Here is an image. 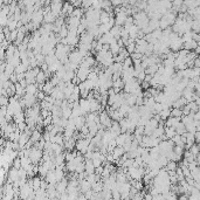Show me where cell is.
Segmentation results:
<instances>
[{
  "label": "cell",
  "instance_id": "6da1fadb",
  "mask_svg": "<svg viewBox=\"0 0 200 200\" xmlns=\"http://www.w3.org/2000/svg\"><path fill=\"white\" fill-rule=\"evenodd\" d=\"M134 18H135V24L141 30L144 28V27H146L149 22H150V17H149V14L145 11H139L138 13H136Z\"/></svg>",
  "mask_w": 200,
  "mask_h": 200
},
{
  "label": "cell",
  "instance_id": "7a4b0ae2",
  "mask_svg": "<svg viewBox=\"0 0 200 200\" xmlns=\"http://www.w3.org/2000/svg\"><path fill=\"white\" fill-rule=\"evenodd\" d=\"M43 153H45L43 152V150L39 149V147H36V146L30 147V158L32 159L33 164H39V163H41L42 157H43Z\"/></svg>",
  "mask_w": 200,
  "mask_h": 200
},
{
  "label": "cell",
  "instance_id": "3957f363",
  "mask_svg": "<svg viewBox=\"0 0 200 200\" xmlns=\"http://www.w3.org/2000/svg\"><path fill=\"white\" fill-rule=\"evenodd\" d=\"M91 73V67H88V66H84V65H80V67L77 68L76 70V75L77 77L81 80V82L86 81L88 78L89 74Z\"/></svg>",
  "mask_w": 200,
  "mask_h": 200
},
{
  "label": "cell",
  "instance_id": "277c9868",
  "mask_svg": "<svg viewBox=\"0 0 200 200\" xmlns=\"http://www.w3.org/2000/svg\"><path fill=\"white\" fill-rule=\"evenodd\" d=\"M89 144H90V141H88L87 138H80V139L76 141L75 147H76V150L78 152H81L82 154H86V153L88 152Z\"/></svg>",
  "mask_w": 200,
  "mask_h": 200
},
{
  "label": "cell",
  "instance_id": "5b68a950",
  "mask_svg": "<svg viewBox=\"0 0 200 200\" xmlns=\"http://www.w3.org/2000/svg\"><path fill=\"white\" fill-rule=\"evenodd\" d=\"M84 58H86V56L83 55V53H81L80 50H75V52H71V53L69 54V62L80 66L82 63L83 60H84Z\"/></svg>",
  "mask_w": 200,
  "mask_h": 200
},
{
  "label": "cell",
  "instance_id": "8992f818",
  "mask_svg": "<svg viewBox=\"0 0 200 200\" xmlns=\"http://www.w3.org/2000/svg\"><path fill=\"white\" fill-rule=\"evenodd\" d=\"M116 41H117V39H115L110 32L106 33V34H103V35H101L98 38V42H101L102 45H111L112 42H116Z\"/></svg>",
  "mask_w": 200,
  "mask_h": 200
},
{
  "label": "cell",
  "instance_id": "52a82bcc",
  "mask_svg": "<svg viewBox=\"0 0 200 200\" xmlns=\"http://www.w3.org/2000/svg\"><path fill=\"white\" fill-rule=\"evenodd\" d=\"M62 8H63V2H62V1L52 2V4H50V11H52L56 17H60V15L62 14Z\"/></svg>",
  "mask_w": 200,
  "mask_h": 200
},
{
  "label": "cell",
  "instance_id": "ba28073f",
  "mask_svg": "<svg viewBox=\"0 0 200 200\" xmlns=\"http://www.w3.org/2000/svg\"><path fill=\"white\" fill-rule=\"evenodd\" d=\"M80 106H81V110H82L83 115H87L90 112V101L88 98H80Z\"/></svg>",
  "mask_w": 200,
  "mask_h": 200
},
{
  "label": "cell",
  "instance_id": "9c48e42d",
  "mask_svg": "<svg viewBox=\"0 0 200 200\" xmlns=\"http://www.w3.org/2000/svg\"><path fill=\"white\" fill-rule=\"evenodd\" d=\"M68 179L67 178H63L62 180H60L59 182H56V190H58V192L59 194L61 195L62 193H65L67 192V187H68Z\"/></svg>",
  "mask_w": 200,
  "mask_h": 200
},
{
  "label": "cell",
  "instance_id": "30bf717a",
  "mask_svg": "<svg viewBox=\"0 0 200 200\" xmlns=\"http://www.w3.org/2000/svg\"><path fill=\"white\" fill-rule=\"evenodd\" d=\"M80 190H81V193H86L90 190H93V185L87 178H84L82 180H80Z\"/></svg>",
  "mask_w": 200,
  "mask_h": 200
},
{
  "label": "cell",
  "instance_id": "8fae6325",
  "mask_svg": "<svg viewBox=\"0 0 200 200\" xmlns=\"http://www.w3.org/2000/svg\"><path fill=\"white\" fill-rule=\"evenodd\" d=\"M36 95H32V94H25L24 100L26 102V106L27 108H32L36 104Z\"/></svg>",
  "mask_w": 200,
  "mask_h": 200
},
{
  "label": "cell",
  "instance_id": "7c38bea8",
  "mask_svg": "<svg viewBox=\"0 0 200 200\" xmlns=\"http://www.w3.org/2000/svg\"><path fill=\"white\" fill-rule=\"evenodd\" d=\"M20 177H19V169H15L14 166H12V169L8 172V182H14L19 180Z\"/></svg>",
  "mask_w": 200,
  "mask_h": 200
},
{
  "label": "cell",
  "instance_id": "4fadbf2b",
  "mask_svg": "<svg viewBox=\"0 0 200 200\" xmlns=\"http://www.w3.org/2000/svg\"><path fill=\"white\" fill-rule=\"evenodd\" d=\"M124 98H125V102H126L130 106H136V102H137V95L136 94L125 93V91H124Z\"/></svg>",
  "mask_w": 200,
  "mask_h": 200
},
{
  "label": "cell",
  "instance_id": "5bb4252c",
  "mask_svg": "<svg viewBox=\"0 0 200 200\" xmlns=\"http://www.w3.org/2000/svg\"><path fill=\"white\" fill-rule=\"evenodd\" d=\"M78 88H80V94H81V97H83V98H87L91 90L87 87V84L84 83V81L78 84Z\"/></svg>",
  "mask_w": 200,
  "mask_h": 200
},
{
  "label": "cell",
  "instance_id": "9a60e30c",
  "mask_svg": "<svg viewBox=\"0 0 200 200\" xmlns=\"http://www.w3.org/2000/svg\"><path fill=\"white\" fill-rule=\"evenodd\" d=\"M76 138L75 137H71L69 139H66L65 141V149L67 151H73L75 149V145H76Z\"/></svg>",
  "mask_w": 200,
  "mask_h": 200
},
{
  "label": "cell",
  "instance_id": "2e32d148",
  "mask_svg": "<svg viewBox=\"0 0 200 200\" xmlns=\"http://www.w3.org/2000/svg\"><path fill=\"white\" fill-rule=\"evenodd\" d=\"M182 121V118L180 117H174V116H170V117L167 118L166 121H165V126H173V128H176L177 124L179 123Z\"/></svg>",
  "mask_w": 200,
  "mask_h": 200
},
{
  "label": "cell",
  "instance_id": "e0dca14e",
  "mask_svg": "<svg viewBox=\"0 0 200 200\" xmlns=\"http://www.w3.org/2000/svg\"><path fill=\"white\" fill-rule=\"evenodd\" d=\"M84 165H86V172H87L88 174H90V173H95L96 167H95L94 164H93V159L86 158V160H84Z\"/></svg>",
  "mask_w": 200,
  "mask_h": 200
},
{
  "label": "cell",
  "instance_id": "ac0fdd59",
  "mask_svg": "<svg viewBox=\"0 0 200 200\" xmlns=\"http://www.w3.org/2000/svg\"><path fill=\"white\" fill-rule=\"evenodd\" d=\"M75 124H76V130H80L82 129L83 126L87 124V119H86V116H78V117L75 118Z\"/></svg>",
  "mask_w": 200,
  "mask_h": 200
},
{
  "label": "cell",
  "instance_id": "d6986e66",
  "mask_svg": "<svg viewBox=\"0 0 200 200\" xmlns=\"http://www.w3.org/2000/svg\"><path fill=\"white\" fill-rule=\"evenodd\" d=\"M111 20V15L109 14L108 11H104V10H102L101 11V15H100V22L101 24H106V22H109Z\"/></svg>",
  "mask_w": 200,
  "mask_h": 200
},
{
  "label": "cell",
  "instance_id": "ffe728a7",
  "mask_svg": "<svg viewBox=\"0 0 200 200\" xmlns=\"http://www.w3.org/2000/svg\"><path fill=\"white\" fill-rule=\"evenodd\" d=\"M47 75H46V73L42 70L39 71V74L36 75V83L38 84H45V83L47 82Z\"/></svg>",
  "mask_w": 200,
  "mask_h": 200
},
{
  "label": "cell",
  "instance_id": "44dd1931",
  "mask_svg": "<svg viewBox=\"0 0 200 200\" xmlns=\"http://www.w3.org/2000/svg\"><path fill=\"white\" fill-rule=\"evenodd\" d=\"M38 83H30L27 87H26V94H32V95H36L38 94Z\"/></svg>",
  "mask_w": 200,
  "mask_h": 200
},
{
  "label": "cell",
  "instance_id": "7402d4cb",
  "mask_svg": "<svg viewBox=\"0 0 200 200\" xmlns=\"http://www.w3.org/2000/svg\"><path fill=\"white\" fill-rule=\"evenodd\" d=\"M124 153H125V150H124L123 146H116L112 150V154H114L115 159H119Z\"/></svg>",
  "mask_w": 200,
  "mask_h": 200
},
{
  "label": "cell",
  "instance_id": "603a6c76",
  "mask_svg": "<svg viewBox=\"0 0 200 200\" xmlns=\"http://www.w3.org/2000/svg\"><path fill=\"white\" fill-rule=\"evenodd\" d=\"M188 101L184 97V96H182V97H179L178 100L176 101V102H173V104H172V108H182L185 106V104H187Z\"/></svg>",
  "mask_w": 200,
  "mask_h": 200
},
{
  "label": "cell",
  "instance_id": "cb8c5ba5",
  "mask_svg": "<svg viewBox=\"0 0 200 200\" xmlns=\"http://www.w3.org/2000/svg\"><path fill=\"white\" fill-rule=\"evenodd\" d=\"M126 138H128V132H122L121 135H118L116 137V143L118 146H123L124 143L126 142Z\"/></svg>",
  "mask_w": 200,
  "mask_h": 200
},
{
  "label": "cell",
  "instance_id": "d4e9b609",
  "mask_svg": "<svg viewBox=\"0 0 200 200\" xmlns=\"http://www.w3.org/2000/svg\"><path fill=\"white\" fill-rule=\"evenodd\" d=\"M165 135H166V137L169 139H172L177 135L176 128H173V126H165Z\"/></svg>",
  "mask_w": 200,
  "mask_h": 200
},
{
  "label": "cell",
  "instance_id": "484cf974",
  "mask_svg": "<svg viewBox=\"0 0 200 200\" xmlns=\"http://www.w3.org/2000/svg\"><path fill=\"white\" fill-rule=\"evenodd\" d=\"M41 138H42L41 131H40V130H38V129L33 130V134H32V136H30V141L35 144L36 142H39Z\"/></svg>",
  "mask_w": 200,
  "mask_h": 200
},
{
  "label": "cell",
  "instance_id": "4316f807",
  "mask_svg": "<svg viewBox=\"0 0 200 200\" xmlns=\"http://www.w3.org/2000/svg\"><path fill=\"white\" fill-rule=\"evenodd\" d=\"M198 42L195 40H191V41L184 42V48H186L187 50H195V48L198 47Z\"/></svg>",
  "mask_w": 200,
  "mask_h": 200
},
{
  "label": "cell",
  "instance_id": "83f0119b",
  "mask_svg": "<svg viewBox=\"0 0 200 200\" xmlns=\"http://www.w3.org/2000/svg\"><path fill=\"white\" fill-rule=\"evenodd\" d=\"M49 184H56V178H55V170H49L47 173V176L45 178Z\"/></svg>",
  "mask_w": 200,
  "mask_h": 200
},
{
  "label": "cell",
  "instance_id": "f1b7e54d",
  "mask_svg": "<svg viewBox=\"0 0 200 200\" xmlns=\"http://www.w3.org/2000/svg\"><path fill=\"white\" fill-rule=\"evenodd\" d=\"M110 130H111L112 132H115L117 136L122 134L121 124H119V122H117V121H114V122H112V125H111V128H110Z\"/></svg>",
  "mask_w": 200,
  "mask_h": 200
},
{
  "label": "cell",
  "instance_id": "f546056e",
  "mask_svg": "<svg viewBox=\"0 0 200 200\" xmlns=\"http://www.w3.org/2000/svg\"><path fill=\"white\" fill-rule=\"evenodd\" d=\"M123 26H117V25H115L114 27L111 28V30H110V33H111L112 35H114V38L115 39H121V28H122Z\"/></svg>",
  "mask_w": 200,
  "mask_h": 200
},
{
  "label": "cell",
  "instance_id": "4dcf8cb0",
  "mask_svg": "<svg viewBox=\"0 0 200 200\" xmlns=\"http://www.w3.org/2000/svg\"><path fill=\"white\" fill-rule=\"evenodd\" d=\"M32 182H33V188H34L35 191L41 187V182H42L41 177H38V176L32 177Z\"/></svg>",
  "mask_w": 200,
  "mask_h": 200
},
{
  "label": "cell",
  "instance_id": "1f68e13d",
  "mask_svg": "<svg viewBox=\"0 0 200 200\" xmlns=\"http://www.w3.org/2000/svg\"><path fill=\"white\" fill-rule=\"evenodd\" d=\"M121 46H119V43H118L117 41L116 42H112L111 45H110V48H109V50L114 55H117L118 53H119V50H121Z\"/></svg>",
  "mask_w": 200,
  "mask_h": 200
},
{
  "label": "cell",
  "instance_id": "d6a6232c",
  "mask_svg": "<svg viewBox=\"0 0 200 200\" xmlns=\"http://www.w3.org/2000/svg\"><path fill=\"white\" fill-rule=\"evenodd\" d=\"M158 68H159L158 63H154V65L149 66L146 69H145V73H146V74H150V75H154V74L158 71Z\"/></svg>",
  "mask_w": 200,
  "mask_h": 200
},
{
  "label": "cell",
  "instance_id": "836d02e7",
  "mask_svg": "<svg viewBox=\"0 0 200 200\" xmlns=\"http://www.w3.org/2000/svg\"><path fill=\"white\" fill-rule=\"evenodd\" d=\"M179 167V165L177 163L176 160H169L167 165L165 166V169L167 171H177V169Z\"/></svg>",
  "mask_w": 200,
  "mask_h": 200
},
{
  "label": "cell",
  "instance_id": "e575fe53",
  "mask_svg": "<svg viewBox=\"0 0 200 200\" xmlns=\"http://www.w3.org/2000/svg\"><path fill=\"white\" fill-rule=\"evenodd\" d=\"M48 171H49V169H48L46 165H43L42 163L41 164H39V174H40L41 178H46Z\"/></svg>",
  "mask_w": 200,
  "mask_h": 200
},
{
  "label": "cell",
  "instance_id": "d590c367",
  "mask_svg": "<svg viewBox=\"0 0 200 200\" xmlns=\"http://www.w3.org/2000/svg\"><path fill=\"white\" fill-rule=\"evenodd\" d=\"M176 131H177V134H178V135H182V134H185V132L187 131V130H186V125H185V124L180 121L179 123L177 124Z\"/></svg>",
  "mask_w": 200,
  "mask_h": 200
},
{
  "label": "cell",
  "instance_id": "8d00e7d4",
  "mask_svg": "<svg viewBox=\"0 0 200 200\" xmlns=\"http://www.w3.org/2000/svg\"><path fill=\"white\" fill-rule=\"evenodd\" d=\"M171 116H174V117H180L182 118L184 116V112H182V108H172L171 109Z\"/></svg>",
  "mask_w": 200,
  "mask_h": 200
},
{
  "label": "cell",
  "instance_id": "74e56055",
  "mask_svg": "<svg viewBox=\"0 0 200 200\" xmlns=\"http://www.w3.org/2000/svg\"><path fill=\"white\" fill-rule=\"evenodd\" d=\"M53 89H54L53 83L48 80L47 82L45 83V86H43V89H42V90H43V91H45L47 95H50V93H52V90H53Z\"/></svg>",
  "mask_w": 200,
  "mask_h": 200
},
{
  "label": "cell",
  "instance_id": "f35d334b",
  "mask_svg": "<svg viewBox=\"0 0 200 200\" xmlns=\"http://www.w3.org/2000/svg\"><path fill=\"white\" fill-rule=\"evenodd\" d=\"M159 115H160V117H162L163 121H166V119L171 116V109L170 108H169V109H163L162 111L159 112Z\"/></svg>",
  "mask_w": 200,
  "mask_h": 200
},
{
  "label": "cell",
  "instance_id": "ab89813d",
  "mask_svg": "<svg viewBox=\"0 0 200 200\" xmlns=\"http://www.w3.org/2000/svg\"><path fill=\"white\" fill-rule=\"evenodd\" d=\"M130 108H131V106H130L129 104H128V103L124 101V103L122 104V106H121V108H119L118 110L122 112L124 116H126V115H128V112H129V110H130Z\"/></svg>",
  "mask_w": 200,
  "mask_h": 200
},
{
  "label": "cell",
  "instance_id": "60d3db41",
  "mask_svg": "<svg viewBox=\"0 0 200 200\" xmlns=\"http://www.w3.org/2000/svg\"><path fill=\"white\" fill-rule=\"evenodd\" d=\"M71 15L81 19L82 17H84V14H83V8L82 7H75V10H74V12H73Z\"/></svg>",
  "mask_w": 200,
  "mask_h": 200
},
{
  "label": "cell",
  "instance_id": "b9f144b4",
  "mask_svg": "<svg viewBox=\"0 0 200 200\" xmlns=\"http://www.w3.org/2000/svg\"><path fill=\"white\" fill-rule=\"evenodd\" d=\"M188 150H190V151L192 152V154H193V156H195V157H198V156L200 154V152H199V146H198V143H194L193 145L190 147Z\"/></svg>",
  "mask_w": 200,
  "mask_h": 200
},
{
  "label": "cell",
  "instance_id": "7bdbcfd3",
  "mask_svg": "<svg viewBox=\"0 0 200 200\" xmlns=\"http://www.w3.org/2000/svg\"><path fill=\"white\" fill-rule=\"evenodd\" d=\"M186 130H187L188 132H195L197 131V122L193 121L191 123L186 124Z\"/></svg>",
  "mask_w": 200,
  "mask_h": 200
},
{
  "label": "cell",
  "instance_id": "ee69618b",
  "mask_svg": "<svg viewBox=\"0 0 200 200\" xmlns=\"http://www.w3.org/2000/svg\"><path fill=\"white\" fill-rule=\"evenodd\" d=\"M78 152V151H77ZM77 152H73V151H68V152H66V162H70L73 159L75 158L77 156Z\"/></svg>",
  "mask_w": 200,
  "mask_h": 200
},
{
  "label": "cell",
  "instance_id": "f6af8a7d",
  "mask_svg": "<svg viewBox=\"0 0 200 200\" xmlns=\"http://www.w3.org/2000/svg\"><path fill=\"white\" fill-rule=\"evenodd\" d=\"M134 163H135V159H134V158H128L123 163L122 167H124V169H129V167H131V166H134Z\"/></svg>",
  "mask_w": 200,
  "mask_h": 200
},
{
  "label": "cell",
  "instance_id": "bcb514c9",
  "mask_svg": "<svg viewBox=\"0 0 200 200\" xmlns=\"http://www.w3.org/2000/svg\"><path fill=\"white\" fill-rule=\"evenodd\" d=\"M131 66H134V61H132V59H131V56H128V58L123 61V69L129 68V67H131Z\"/></svg>",
  "mask_w": 200,
  "mask_h": 200
},
{
  "label": "cell",
  "instance_id": "7dc6e473",
  "mask_svg": "<svg viewBox=\"0 0 200 200\" xmlns=\"http://www.w3.org/2000/svg\"><path fill=\"white\" fill-rule=\"evenodd\" d=\"M12 166H14L15 169H21L22 167V165H21V158L20 157H15L12 163Z\"/></svg>",
  "mask_w": 200,
  "mask_h": 200
},
{
  "label": "cell",
  "instance_id": "c3c4849f",
  "mask_svg": "<svg viewBox=\"0 0 200 200\" xmlns=\"http://www.w3.org/2000/svg\"><path fill=\"white\" fill-rule=\"evenodd\" d=\"M49 81L53 83L54 87H56V86H58V84L60 83V81H61V78H60V77L58 76L56 74H55V75H52V77L49 78Z\"/></svg>",
  "mask_w": 200,
  "mask_h": 200
},
{
  "label": "cell",
  "instance_id": "681fc988",
  "mask_svg": "<svg viewBox=\"0 0 200 200\" xmlns=\"http://www.w3.org/2000/svg\"><path fill=\"white\" fill-rule=\"evenodd\" d=\"M143 55H144V54L138 53V52H134V53H131V54H130V56H131V59H132V60L142 59V58H143Z\"/></svg>",
  "mask_w": 200,
  "mask_h": 200
},
{
  "label": "cell",
  "instance_id": "f907efd6",
  "mask_svg": "<svg viewBox=\"0 0 200 200\" xmlns=\"http://www.w3.org/2000/svg\"><path fill=\"white\" fill-rule=\"evenodd\" d=\"M182 112H184V115L191 114V106H190V103H187V104H185L182 106Z\"/></svg>",
  "mask_w": 200,
  "mask_h": 200
},
{
  "label": "cell",
  "instance_id": "816d5d0a",
  "mask_svg": "<svg viewBox=\"0 0 200 200\" xmlns=\"http://www.w3.org/2000/svg\"><path fill=\"white\" fill-rule=\"evenodd\" d=\"M18 33H19V30H14L11 32V42L17 40V38H18Z\"/></svg>",
  "mask_w": 200,
  "mask_h": 200
},
{
  "label": "cell",
  "instance_id": "f5cc1de1",
  "mask_svg": "<svg viewBox=\"0 0 200 200\" xmlns=\"http://www.w3.org/2000/svg\"><path fill=\"white\" fill-rule=\"evenodd\" d=\"M93 164L95 167H100L101 165H103V162L101 159H93Z\"/></svg>",
  "mask_w": 200,
  "mask_h": 200
},
{
  "label": "cell",
  "instance_id": "db71d44e",
  "mask_svg": "<svg viewBox=\"0 0 200 200\" xmlns=\"http://www.w3.org/2000/svg\"><path fill=\"white\" fill-rule=\"evenodd\" d=\"M193 118H194V121H199L200 119V110H198L197 112H193Z\"/></svg>",
  "mask_w": 200,
  "mask_h": 200
},
{
  "label": "cell",
  "instance_id": "11a10c76",
  "mask_svg": "<svg viewBox=\"0 0 200 200\" xmlns=\"http://www.w3.org/2000/svg\"><path fill=\"white\" fill-rule=\"evenodd\" d=\"M195 142L199 143L200 142V130H197L195 131Z\"/></svg>",
  "mask_w": 200,
  "mask_h": 200
},
{
  "label": "cell",
  "instance_id": "9f6ffc18",
  "mask_svg": "<svg viewBox=\"0 0 200 200\" xmlns=\"http://www.w3.org/2000/svg\"><path fill=\"white\" fill-rule=\"evenodd\" d=\"M144 199H146V200H152V199H153V195H152L151 193L144 194Z\"/></svg>",
  "mask_w": 200,
  "mask_h": 200
},
{
  "label": "cell",
  "instance_id": "6f0895ef",
  "mask_svg": "<svg viewBox=\"0 0 200 200\" xmlns=\"http://www.w3.org/2000/svg\"><path fill=\"white\" fill-rule=\"evenodd\" d=\"M68 1H69V2H70L71 5H74V4H76L77 1H81V0H68Z\"/></svg>",
  "mask_w": 200,
  "mask_h": 200
},
{
  "label": "cell",
  "instance_id": "680465c9",
  "mask_svg": "<svg viewBox=\"0 0 200 200\" xmlns=\"http://www.w3.org/2000/svg\"><path fill=\"white\" fill-rule=\"evenodd\" d=\"M197 122V130H200V119L199 121H195Z\"/></svg>",
  "mask_w": 200,
  "mask_h": 200
},
{
  "label": "cell",
  "instance_id": "91938a15",
  "mask_svg": "<svg viewBox=\"0 0 200 200\" xmlns=\"http://www.w3.org/2000/svg\"><path fill=\"white\" fill-rule=\"evenodd\" d=\"M197 163H198V165L200 166V154L198 156V157H197Z\"/></svg>",
  "mask_w": 200,
  "mask_h": 200
},
{
  "label": "cell",
  "instance_id": "94428289",
  "mask_svg": "<svg viewBox=\"0 0 200 200\" xmlns=\"http://www.w3.org/2000/svg\"><path fill=\"white\" fill-rule=\"evenodd\" d=\"M59 1H63V0H50V2H59Z\"/></svg>",
  "mask_w": 200,
  "mask_h": 200
},
{
  "label": "cell",
  "instance_id": "6125c7cd",
  "mask_svg": "<svg viewBox=\"0 0 200 200\" xmlns=\"http://www.w3.org/2000/svg\"><path fill=\"white\" fill-rule=\"evenodd\" d=\"M198 146H199V152H200V142L198 143Z\"/></svg>",
  "mask_w": 200,
  "mask_h": 200
}]
</instances>
